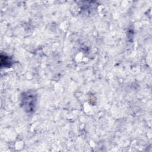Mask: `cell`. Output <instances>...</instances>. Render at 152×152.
<instances>
[{
	"label": "cell",
	"mask_w": 152,
	"mask_h": 152,
	"mask_svg": "<svg viewBox=\"0 0 152 152\" xmlns=\"http://www.w3.org/2000/svg\"><path fill=\"white\" fill-rule=\"evenodd\" d=\"M37 103V95L31 91L24 92L21 94V105L27 113H32L35 110Z\"/></svg>",
	"instance_id": "1"
},
{
	"label": "cell",
	"mask_w": 152,
	"mask_h": 152,
	"mask_svg": "<svg viewBox=\"0 0 152 152\" xmlns=\"http://www.w3.org/2000/svg\"><path fill=\"white\" fill-rule=\"evenodd\" d=\"M4 64L1 65L2 67L3 66H7V67H10L12 65V61L9 58V56H6L5 55L4 56L1 55V62H4Z\"/></svg>",
	"instance_id": "2"
}]
</instances>
